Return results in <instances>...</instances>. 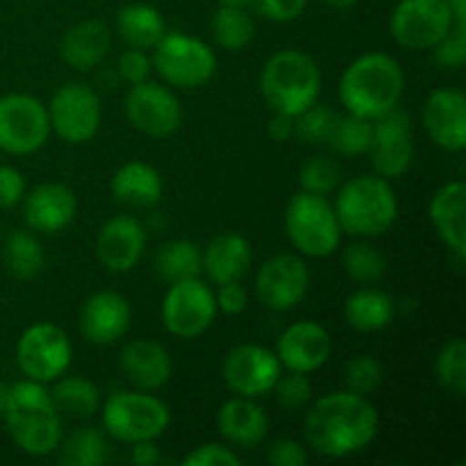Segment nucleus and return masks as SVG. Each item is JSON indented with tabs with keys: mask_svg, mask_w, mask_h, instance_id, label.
I'll list each match as a JSON object with an SVG mask.
<instances>
[{
	"mask_svg": "<svg viewBox=\"0 0 466 466\" xmlns=\"http://www.w3.org/2000/svg\"><path fill=\"white\" fill-rule=\"evenodd\" d=\"M380 428V414L369 396L330 391L314 400L305 414V441L314 453L344 460L371 446Z\"/></svg>",
	"mask_w": 466,
	"mask_h": 466,
	"instance_id": "obj_1",
	"label": "nucleus"
},
{
	"mask_svg": "<svg viewBox=\"0 0 466 466\" xmlns=\"http://www.w3.org/2000/svg\"><path fill=\"white\" fill-rule=\"evenodd\" d=\"M3 421L14 444L32 458L55 453L62 441V417L46 382L25 378L9 385Z\"/></svg>",
	"mask_w": 466,
	"mask_h": 466,
	"instance_id": "obj_2",
	"label": "nucleus"
},
{
	"mask_svg": "<svg viewBox=\"0 0 466 466\" xmlns=\"http://www.w3.org/2000/svg\"><path fill=\"white\" fill-rule=\"evenodd\" d=\"M405 91L403 66L387 53H367L346 66L339 80V100L355 116H385L399 107Z\"/></svg>",
	"mask_w": 466,
	"mask_h": 466,
	"instance_id": "obj_3",
	"label": "nucleus"
},
{
	"mask_svg": "<svg viewBox=\"0 0 466 466\" xmlns=\"http://www.w3.org/2000/svg\"><path fill=\"white\" fill-rule=\"evenodd\" d=\"M335 208L341 232L360 239L380 237L399 218V198L390 180L380 176H358L337 187Z\"/></svg>",
	"mask_w": 466,
	"mask_h": 466,
	"instance_id": "obj_4",
	"label": "nucleus"
},
{
	"mask_svg": "<svg viewBox=\"0 0 466 466\" xmlns=\"http://www.w3.org/2000/svg\"><path fill=\"white\" fill-rule=\"evenodd\" d=\"M259 91L278 114L299 116L321 94V71L308 53L285 48L273 53L259 73Z\"/></svg>",
	"mask_w": 466,
	"mask_h": 466,
	"instance_id": "obj_5",
	"label": "nucleus"
},
{
	"mask_svg": "<svg viewBox=\"0 0 466 466\" xmlns=\"http://www.w3.org/2000/svg\"><path fill=\"white\" fill-rule=\"evenodd\" d=\"M285 230L291 246L303 258H330L341 244V228L335 208L326 196L299 191L285 209Z\"/></svg>",
	"mask_w": 466,
	"mask_h": 466,
	"instance_id": "obj_6",
	"label": "nucleus"
},
{
	"mask_svg": "<svg viewBox=\"0 0 466 466\" xmlns=\"http://www.w3.org/2000/svg\"><path fill=\"white\" fill-rule=\"evenodd\" d=\"M103 431L126 444L155 440L167 432L171 410L150 391H116L103 405Z\"/></svg>",
	"mask_w": 466,
	"mask_h": 466,
	"instance_id": "obj_7",
	"label": "nucleus"
},
{
	"mask_svg": "<svg viewBox=\"0 0 466 466\" xmlns=\"http://www.w3.org/2000/svg\"><path fill=\"white\" fill-rule=\"evenodd\" d=\"M153 71L173 89H198L217 73V53L208 41L185 32H167L153 48Z\"/></svg>",
	"mask_w": 466,
	"mask_h": 466,
	"instance_id": "obj_8",
	"label": "nucleus"
},
{
	"mask_svg": "<svg viewBox=\"0 0 466 466\" xmlns=\"http://www.w3.org/2000/svg\"><path fill=\"white\" fill-rule=\"evenodd\" d=\"M16 362L25 378L53 382L68 371L73 362V344L57 323L39 321L23 330L16 344Z\"/></svg>",
	"mask_w": 466,
	"mask_h": 466,
	"instance_id": "obj_9",
	"label": "nucleus"
},
{
	"mask_svg": "<svg viewBox=\"0 0 466 466\" xmlns=\"http://www.w3.org/2000/svg\"><path fill=\"white\" fill-rule=\"evenodd\" d=\"M217 299L214 289L205 280L189 278V280L171 282L162 300L164 328L173 337L180 339H196L205 335L217 321Z\"/></svg>",
	"mask_w": 466,
	"mask_h": 466,
	"instance_id": "obj_10",
	"label": "nucleus"
},
{
	"mask_svg": "<svg viewBox=\"0 0 466 466\" xmlns=\"http://www.w3.org/2000/svg\"><path fill=\"white\" fill-rule=\"evenodd\" d=\"M50 132L73 146L94 139L103 123V105L89 85L68 82L53 94L48 103Z\"/></svg>",
	"mask_w": 466,
	"mask_h": 466,
	"instance_id": "obj_11",
	"label": "nucleus"
},
{
	"mask_svg": "<svg viewBox=\"0 0 466 466\" xmlns=\"http://www.w3.org/2000/svg\"><path fill=\"white\" fill-rule=\"evenodd\" d=\"M50 137L48 107L30 94L0 96V150L32 155Z\"/></svg>",
	"mask_w": 466,
	"mask_h": 466,
	"instance_id": "obj_12",
	"label": "nucleus"
},
{
	"mask_svg": "<svg viewBox=\"0 0 466 466\" xmlns=\"http://www.w3.org/2000/svg\"><path fill=\"white\" fill-rule=\"evenodd\" d=\"M455 25L446 0H399L390 16V32L408 50H432Z\"/></svg>",
	"mask_w": 466,
	"mask_h": 466,
	"instance_id": "obj_13",
	"label": "nucleus"
},
{
	"mask_svg": "<svg viewBox=\"0 0 466 466\" xmlns=\"http://www.w3.org/2000/svg\"><path fill=\"white\" fill-rule=\"evenodd\" d=\"M126 116L137 132L153 139H167L182 126V105L167 85L153 80L132 85L126 96Z\"/></svg>",
	"mask_w": 466,
	"mask_h": 466,
	"instance_id": "obj_14",
	"label": "nucleus"
},
{
	"mask_svg": "<svg viewBox=\"0 0 466 466\" xmlns=\"http://www.w3.org/2000/svg\"><path fill=\"white\" fill-rule=\"evenodd\" d=\"M280 373L282 364L276 350L259 344L235 346L228 350L221 364V376L228 390L246 399H262L271 394Z\"/></svg>",
	"mask_w": 466,
	"mask_h": 466,
	"instance_id": "obj_15",
	"label": "nucleus"
},
{
	"mask_svg": "<svg viewBox=\"0 0 466 466\" xmlns=\"http://www.w3.org/2000/svg\"><path fill=\"white\" fill-rule=\"evenodd\" d=\"M309 268L303 255L278 253L259 267L255 276L258 300L276 312H289L299 308L309 291Z\"/></svg>",
	"mask_w": 466,
	"mask_h": 466,
	"instance_id": "obj_16",
	"label": "nucleus"
},
{
	"mask_svg": "<svg viewBox=\"0 0 466 466\" xmlns=\"http://www.w3.org/2000/svg\"><path fill=\"white\" fill-rule=\"evenodd\" d=\"M367 155L376 176L390 182L410 171L414 162V139L408 112L394 107L373 121V141Z\"/></svg>",
	"mask_w": 466,
	"mask_h": 466,
	"instance_id": "obj_17",
	"label": "nucleus"
},
{
	"mask_svg": "<svg viewBox=\"0 0 466 466\" xmlns=\"http://www.w3.org/2000/svg\"><path fill=\"white\" fill-rule=\"evenodd\" d=\"M148 237L135 217L118 214L105 221L96 235V259L112 273H127L139 264Z\"/></svg>",
	"mask_w": 466,
	"mask_h": 466,
	"instance_id": "obj_18",
	"label": "nucleus"
},
{
	"mask_svg": "<svg viewBox=\"0 0 466 466\" xmlns=\"http://www.w3.org/2000/svg\"><path fill=\"white\" fill-rule=\"evenodd\" d=\"M276 355L287 371L314 373L326 367L332 355V337L321 323L296 321L278 337Z\"/></svg>",
	"mask_w": 466,
	"mask_h": 466,
	"instance_id": "obj_19",
	"label": "nucleus"
},
{
	"mask_svg": "<svg viewBox=\"0 0 466 466\" xmlns=\"http://www.w3.org/2000/svg\"><path fill=\"white\" fill-rule=\"evenodd\" d=\"M423 127L440 148L460 153L466 148V96L460 89H435L423 103Z\"/></svg>",
	"mask_w": 466,
	"mask_h": 466,
	"instance_id": "obj_20",
	"label": "nucleus"
},
{
	"mask_svg": "<svg viewBox=\"0 0 466 466\" xmlns=\"http://www.w3.org/2000/svg\"><path fill=\"white\" fill-rule=\"evenodd\" d=\"M132 308L118 291H98L89 296L80 312V332L89 344L112 346L127 335Z\"/></svg>",
	"mask_w": 466,
	"mask_h": 466,
	"instance_id": "obj_21",
	"label": "nucleus"
},
{
	"mask_svg": "<svg viewBox=\"0 0 466 466\" xmlns=\"http://www.w3.org/2000/svg\"><path fill=\"white\" fill-rule=\"evenodd\" d=\"M77 212V198L71 187L62 182H44L23 198V218L27 228L44 235H55L71 226Z\"/></svg>",
	"mask_w": 466,
	"mask_h": 466,
	"instance_id": "obj_22",
	"label": "nucleus"
},
{
	"mask_svg": "<svg viewBox=\"0 0 466 466\" xmlns=\"http://www.w3.org/2000/svg\"><path fill=\"white\" fill-rule=\"evenodd\" d=\"M118 367L135 390L157 391L171 380L173 360L162 344L153 339L127 341L118 355Z\"/></svg>",
	"mask_w": 466,
	"mask_h": 466,
	"instance_id": "obj_23",
	"label": "nucleus"
},
{
	"mask_svg": "<svg viewBox=\"0 0 466 466\" xmlns=\"http://www.w3.org/2000/svg\"><path fill=\"white\" fill-rule=\"evenodd\" d=\"M466 185L462 180H451L435 191L428 208L432 228L446 248L458 259L466 255Z\"/></svg>",
	"mask_w": 466,
	"mask_h": 466,
	"instance_id": "obj_24",
	"label": "nucleus"
},
{
	"mask_svg": "<svg viewBox=\"0 0 466 466\" xmlns=\"http://www.w3.org/2000/svg\"><path fill=\"white\" fill-rule=\"evenodd\" d=\"M217 428L228 444L253 449V446L262 444L267 437L268 417L262 405L255 403V399L232 396L218 408Z\"/></svg>",
	"mask_w": 466,
	"mask_h": 466,
	"instance_id": "obj_25",
	"label": "nucleus"
},
{
	"mask_svg": "<svg viewBox=\"0 0 466 466\" xmlns=\"http://www.w3.org/2000/svg\"><path fill=\"white\" fill-rule=\"evenodd\" d=\"M253 262V248L239 232H221L203 248V273L214 285L241 280Z\"/></svg>",
	"mask_w": 466,
	"mask_h": 466,
	"instance_id": "obj_26",
	"label": "nucleus"
},
{
	"mask_svg": "<svg viewBox=\"0 0 466 466\" xmlns=\"http://www.w3.org/2000/svg\"><path fill=\"white\" fill-rule=\"evenodd\" d=\"M109 48H112L109 27L103 21L89 18L68 27L59 44V55L76 71H91L107 57Z\"/></svg>",
	"mask_w": 466,
	"mask_h": 466,
	"instance_id": "obj_27",
	"label": "nucleus"
},
{
	"mask_svg": "<svg viewBox=\"0 0 466 466\" xmlns=\"http://www.w3.org/2000/svg\"><path fill=\"white\" fill-rule=\"evenodd\" d=\"M112 196L126 208L148 209L162 200V173L148 162H127L112 176Z\"/></svg>",
	"mask_w": 466,
	"mask_h": 466,
	"instance_id": "obj_28",
	"label": "nucleus"
},
{
	"mask_svg": "<svg viewBox=\"0 0 466 466\" xmlns=\"http://www.w3.org/2000/svg\"><path fill=\"white\" fill-rule=\"evenodd\" d=\"M344 317L353 330L380 332L394 321V300L382 289L364 285L346 299Z\"/></svg>",
	"mask_w": 466,
	"mask_h": 466,
	"instance_id": "obj_29",
	"label": "nucleus"
},
{
	"mask_svg": "<svg viewBox=\"0 0 466 466\" xmlns=\"http://www.w3.org/2000/svg\"><path fill=\"white\" fill-rule=\"evenodd\" d=\"M116 32L130 48L153 50L167 35V21L153 5L132 3L116 14Z\"/></svg>",
	"mask_w": 466,
	"mask_h": 466,
	"instance_id": "obj_30",
	"label": "nucleus"
},
{
	"mask_svg": "<svg viewBox=\"0 0 466 466\" xmlns=\"http://www.w3.org/2000/svg\"><path fill=\"white\" fill-rule=\"evenodd\" d=\"M55 387L50 390V399H53L55 410L59 412V417L68 419H89L96 412H100V405H103V396L96 382H91L89 378L82 376H59L57 380H53Z\"/></svg>",
	"mask_w": 466,
	"mask_h": 466,
	"instance_id": "obj_31",
	"label": "nucleus"
},
{
	"mask_svg": "<svg viewBox=\"0 0 466 466\" xmlns=\"http://www.w3.org/2000/svg\"><path fill=\"white\" fill-rule=\"evenodd\" d=\"M155 271L164 282H180L189 278H198L203 273V250L187 239L167 241L157 250Z\"/></svg>",
	"mask_w": 466,
	"mask_h": 466,
	"instance_id": "obj_32",
	"label": "nucleus"
},
{
	"mask_svg": "<svg viewBox=\"0 0 466 466\" xmlns=\"http://www.w3.org/2000/svg\"><path fill=\"white\" fill-rule=\"evenodd\" d=\"M5 267L18 280H32L41 273L46 264V253L41 241L27 230L9 232L5 239Z\"/></svg>",
	"mask_w": 466,
	"mask_h": 466,
	"instance_id": "obj_33",
	"label": "nucleus"
},
{
	"mask_svg": "<svg viewBox=\"0 0 466 466\" xmlns=\"http://www.w3.org/2000/svg\"><path fill=\"white\" fill-rule=\"evenodd\" d=\"M107 460V440L98 428H76L68 437L62 435L57 446V462L66 466H98Z\"/></svg>",
	"mask_w": 466,
	"mask_h": 466,
	"instance_id": "obj_34",
	"label": "nucleus"
},
{
	"mask_svg": "<svg viewBox=\"0 0 466 466\" xmlns=\"http://www.w3.org/2000/svg\"><path fill=\"white\" fill-rule=\"evenodd\" d=\"M214 41L230 53H239L253 41L255 23L244 5H221L212 16Z\"/></svg>",
	"mask_w": 466,
	"mask_h": 466,
	"instance_id": "obj_35",
	"label": "nucleus"
},
{
	"mask_svg": "<svg viewBox=\"0 0 466 466\" xmlns=\"http://www.w3.org/2000/svg\"><path fill=\"white\" fill-rule=\"evenodd\" d=\"M373 141V121L346 112V116H337L328 146L339 157H358L367 155Z\"/></svg>",
	"mask_w": 466,
	"mask_h": 466,
	"instance_id": "obj_36",
	"label": "nucleus"
},
{
	"mask_svg": "<svg viewBox=\"0 0 466 466\" xmlns=\"http://www.w3.org/2000/svg\"><path fill=\"white\" fill-rule=\"evenodd\" d=\"M341 264H344L346 276L355 285H376L387 271L385 255L369 241H353V244L346 246Z\"/></svg>",
	"mask_w": 466,
	"mask_h": 466,
	"instance_id": "obj_37",
	"label": "nucleus"
},
{
	"mask_svg": "<svg viewBox=\"0 0 466 466\" xmlns=\"http://www.w3.org/2000/svg\"><path fill=\"white\" fill-rule=\"evenodd\" d=\"M435 378L449 394H466V344L462 337H453L441 346L435 358Z\"/></svg>",
	"mask_w": 466,
	"mask_h": 466,
	"instance_id": "obj_38",
	"label": "nucleus"
},
{
	"mask_svg": "<svg viewBox=\"0 0 466 466\" xmlns=\"http://www.w3.org/2000/svg\"><path fill=\"white\" fill-rule=\"evenodd\" d=\"M300 191L317 196L335 194L337 187L341 185V167L330 155H314L300 167L299 171Z\"/></svg>",
	"mask_w": 466,
	"mask_h": 466,
	"instance_id": "obj_39",
	"label": "nucleus"
},
{
	"mask_svg": "<svg viewBox=\"0 0 466 466\" xmlns=\"http://www.w3.org/2000/svg\"><path fill=\"white\" fill-rule=\"evenodd\" d=\"M335 121V109L317 100L308 109H303L299 116H294V137H299L300 141L309 146H328Z\"/></svg>",
	"mask_w": 466,
	"mask_h": 466,
	"instance_id": "obj_40",
	"label": "nucleus"
},
{
	"mask_svg": "<svg viewBox=\"0 0 466 466\" xmlns=\"http://www.w3.org/2000/svg\"><path fill=\"white\" fill-rule=\"evenodd\" d=\"M382 380H385V369H382L380 360L373 358V355H353L346 362L344 382L349 391H355L360 396H371L373 391L380 390Z\"/></svg>",
	"mask_w": 466,
	"mask_h": 466,
	"instance_id": "obj_41",
	"label": "nucleus"
},
{
	"mask_svg": "<svg viewBox=\"0 0 466 466\" xmlns=\"http://www.w3.org/2000/svg\"><path fill=\"white\" fill-rule=\"evenodd\" d=\"M273 396H276L278 405L287 412H300V410L308 408L314 399L312 382H309L308 373L289 371L287 376H282L273 385Z\"/></svg>",
	"mask_w": 466,
	"mask_h": 466,
	"instance_id": "obj_42",
	"label": "nucleus"
},
{
	"mask_svg": "<svg viewBox=\"0 0 466 466\" xmlns=\"http://www.w3.org/2000/svg\"><path fill=\"white\" fill-rule=\"evenodd\" d=\"M185 466H241V458L228 444L205 441L196 446L182 460Z\"/></svg>",
	"mask_w": 466,
	"mask_h": 466,
	"instance_id": "obj_43",
	"label": "nucleus"
},
{
	"mask_svg": "<svg viewBox=\"0 0 466 466\" xmlns=\"http://www.w3.org/2000/svg\"><path fill=\"white\" fill-rule=\"evenodd\" d=\"M241 3L273 23L296 21L308 7V0H241Z\"/></svg>",
	"mask_w": 466,
	"mask_h": 466,
	"instance_id": "obj_44",
	"label": "nucleus"
},
{
	"mask_svg": "<svg viewBox=\"0 0 466 466\" xmlns=\"http://www.w3.org/2000/svg\"><path fill=\"white\" fill-rule=\"evenodd\" d=\"M435 59L446 68H460L466 62V23H455L453 30L435 46Z\"/></svg>",
	"mask_w": 466,
	"mask_h": 466,
	"instance_id": "obj_45",
	"label": "nucleus"
},
{
	"mask_svg": "<svg viewBox=\"0 0 466 466\" xmlns=\"http://www.w3.org/2000/svg\"><path fill=\"white\" fill-rule=\"evenodd\" d=\"M118 76L127 82V85H139V82L150 80V73H153V59H150L148 50L141 48H130L123 50L121 57H118Z\"/></svg>",
	"mask_w": 466,
	"mask_h": 466,
	"instance_id": "obj_46",
	"label": "nucleus"
},
{
	"mask_svg": "<svg viewBox=\"0 0 466 466\" xmlns=\"http://www.w3.org/2000/svg\"><path fill=\"white\" fill-rule=\"evenodd\" d=\"M27 185L23 173L9 164H0V208H16L18 203H23Z\"/></svg>",
	"mask_w": 466,
	"mask_h": 466,
	"instance_id": "obj_47",
	"label": "nucleus"
},
{
	"mask_svg": "<svg viewBox=\"0 0 466 466\" xmlns=\"http://www.w3.org/2000/svg\"><path fill=\"white\" fill-rule=\"evenodd\" d=\"M218 289L214 291V299H217L218 312L228 314V317H239L248 308V291L241 285V280L223 282L217 285Z\"/></svg>",
	"mask_w": 466,
	"mask_h": 466,
	"instance_id": "obj_48",
	"label": "nucleus"
},
{
	"mask_svg": "<svg viewBox=\"0 0 466 466\" xmlns=\"http://www.w3.org/2000/svg\"><path fill=\"white\" fill-rule=\"evenodd\" d=\"M308 451L296 440H278L268 451V464L273 466H305Z\"/></svg>",
	"mask_w": 466,
	"mask_h": 466,
	"instance_id": "obj_49",
	"label": "nucleus"
},
{
	"mask_svg": "<svg viewBox=\"0 0 466 466\" xmlns=\"http://www.w3.org/2000/svg\"><path fill=\"white\" fill-rule=\"evenodd\" d=\"M130 460L132 464L137 466H153L159 462V449L155 444V440H146V441H135L130 444Z\"/></svg>",
	"mask_w": 466,
	"mask_h": 466,
	"instance_id": "obj_50",
	"label": "nucleus"
},
{
	"mask_svg": "<svg viewBox=\"0 0 466 466\" xmlns=\"http://www.w3.org/2000/svg\"><path fill=\"white\" fill-rule=\"evenodd\" d=\"M268 135L273 141H289L294 137V116L273 112V118L268 121Z\"/></svg>",
	"mask_w": 466,
	"mask_h": 466,
	"instance_id": "obj_51",
	"label": "nucleus"
},
{
	"mask_svg": "<svg viewBox=\"0 0 466 466\" xmlns=\"http://www.w3.org/2000/svg\"><path fill=\"white\" fill-rule=\"evenodd\" d=\"M446 5L453 12L455 23H466V0H446Z\"/></svg>",
	"mask_w": 466,
	"mask_h": 466,
	"instance_id": "obj_52",
	"label": "nucleus"
},
{
	"mask_svg": "<svg viewBox=\"0 0 466 466\" xmlns=\"http://www.w3.org/2000/svg\"><path fill=\"white\" fill-rule=\"evenodd\" d=\"M321 3H326L328 7H332V9H349V7H353L358 0H321Z\"/></svg>",
	"mask_w": 466,
	"mask_h": 466,
	"instance_id": "obj_53",
	"label": "nucleus"
},
{
	"mask_svg": "<svg viewBox=\"0 0 466 466\" xmlns=\"http://www.w3.org/2000/svg\"><path fill=\"white\" fill-rule=\"evenodd\" d=\"M5 400H7V385H0V419L5 412Z\"/></svg>",
	"mask_w": 466,
	"mask_h": 466,
	"instance_id": "obj_54",
	"label": "nucleus"
}]
</instances>
